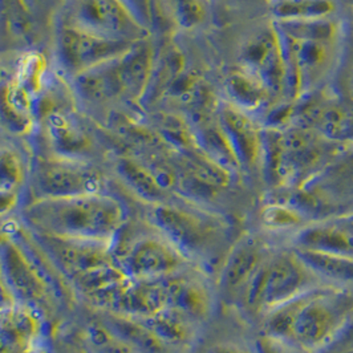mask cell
I'll list each match as a JSON object with an SVG mask.
<instances>
[{
  "label": "cell",
  "mask_w": 353,
  "mask_h": 353,
  "mask_svg": "<svg viewBox=\"0 0 353 353\" xmlns=\"http://www.w3.org/2000/svg\"><path fill=\"white\" fill-rule=\"evenodd\" d=\"M94 311V310H93ZM106 324L142 353H173L141 319L96 311Z\"/></svg>",
  "instance_id": "26"
},
{
  "label": "cell",
  "mask_w": 353,
  "mask_h": 353,
  "mask_svg": "<svg viewBox=\"0 0 353 353\" xmlns=\"http://www.w3.org/2000/svg\"><path fill=\"white\" fill-rule=\"evenodd\" d=\"M130 15L150 35H159L169 26L170 18L168 15L163 0H121Z\"/></svg>",
  "instance_id": "31"
},
{
  "label": "cell",
  "mask_w": 353,
  "mask_h": 353,
  "mask_svg": "<svg viewBox=\"0 0 353 353\" xmlns=\"http://www.w3.org/2000/svg\"><path fill=\"white\" fill-rule=\"evenodd\" d=\"M353 318V288L321 284L259 320L265 334L310 353H327Z\"/></svg>",
  "instance_id": "3"
},
{
  "label": "cell",
  "mask_w": 353,
  "mask_h": 353,
  "mask_svg": "<svg viewBox=\"0 0 353 353\" xmlns=\"http://www.w3.org/2000/svg\"><path fill=\"white\" fill-rule=\"evenodd\" d=\"M272 21H301L339 17L337 0H267Z\"/></svg>",
  "instance_id": "27"
},
{
  "label": "cell",
  "mask_w": 353,
  "mask_h": 353,
  "mask_svg": "<svg viewBox=\"0 0 353 353\" xmlns=\"http://www.w3.org/2000/svg\"><path fill=\"white\" fill-rule=\"evenodd\" d=\"M288 121L301 125L336 145H353V100L331 87L295 103Z\"/></svg>",
  "instance_id": "15"
},
{
  "label": "cell",
  "mask_w": 353,
  "mask_h": 353,
  "mask_svg": "<svg viewBox=\"0 0 353 353\" xmlns=\"http://www.w3.org/2000/svg\"><path fill=\"white\" fill-rule=\"evenodd\" d=\"M283 199L310 222L353 215V145L343 146L315 176Z\"/></svg>",
  "instance_id": "11"
},
{
  "label": "cell",
  "mask_w": 353,
  "mask_h": 353,
  "mask_svg": "<svg viewBox=\"0 0 353 353\" xmlns=\"http://www.w3.org/2000/svg\"><path fill=\"white\" fill-rule=\"evenodd\" d=\"M117 263L130 279L162 281L194 265L159 230L136 212L113 243Z\"/></svg>",
  "instance_id": "9"
},
{
  "label": "cell",
  "mask_w": 353,
  "mask_h": 353,
  "mask_svg": "<svg viewBox=\"0 0 353 353\" xmlns=\"http://www.w3.org/2000/svg\"><path fill=\"white\" fill-rule=\"evenodd\" d=\"M134 212L136 202L114 182L103 192L30 201L18 219L35 234L113 245Z\"/></svg>",
  "instance_id": "2"
},
{
  "label": "cell",
  "mask_w": 353,
  "mask_h": 353,
  "mask_svg": "<svg viewBox=\"0 0 353 353\" xmlns=\"http://www.w3.org/2000/svg\"><path fill=\"white\" fill-rule=\"evenodd\" d=\"M351 1V8H352V12H353V0H350Z\"/></svg>",
  "instance_id": "40"
},
{
  "label": "cell",
  "mask_w": 353,
  "mask_h": 353,
  "mask_svg": "<svg viewBox=\"0 0 353 353\" xmlns=\"http://www.w3.org/2000/svg\"><path fill=\"white\" fill-rule=\"evenodd\" d=\"M31 353H59L57 352V350L54 348V345H53L52 339L50 340V341H47V343H44L43 345H40L39 348H36L35 351H32Z\"/></svg>",
  "instance_id": "38"
},
{
  "label": "cell",
  "mask_w": 353,
  "mask_h": 353,
  "mask_svg": "<svg viewBox=\"0 0 353 353\" xmlns=\"http://www.w3.org/2000/svg\"><path fill=\"white\" fill-rule=\"evenodd\" d=\"M261 223L267 234H290L291 238L310 221L292 203L278 196L263 206Z\"/></svg>",
  "instance_id": "30"
},
{
  "label": "cell",
  "mask_w": 353,
  "mask_h": 353,
  "mask_svg": "<svg viewBox=\"0 0 353 353\" xmlns=\"http://www.w3.org/2000/svg\"><path fill=\"white\" fill-rule=\"evenodd\" d=\"M141 320L173 353L194 352L205 330L203 324L173 308Z\"/></svg>",
  "instance_id": "23"
},
{
  "label": "cell",
  "mask_w": 353,
  "mask_h": 353,
  "mask_svg": "<svg viewBox=\"0 0 353 353\" xmlns=\"http://www.w3.org/2000/svg\"><path fill=\"white\" fill-rule=\"evenodd\" d=\"M113 185L108 163L64 157L32 148L28 202L103 192Z\"/></svg>",
  "instance_id": "10"
},
{
  "label": "cell",
  "mask_w": 353,
  "mask_h": 353,
  "mask_svg": "<svg viewBox=\"0 0 353 353\" xmlns=\"http://www.w3.org/2000/svg\"><path fill=\"white\" fill-rule=\"evenodd\" d=\"M10 304H17V303L12 299V295L8 290V285L4 281V276H3V272L0 268V307L10 305Z\"/></svg>",
  "instance_id": "37"
},
{
  "label": "cell",
  "mask_w": 353,
  "mask_h": 353,
  "mask_svg": "<svg viewBox=\"0 0 353 353\" xmlns=\"http://www.w3.org/2000/svg\"><path fill=\"white\" fill-rule=\"evenodd\" d=\"M0 268L14 301L44 319L51 339L80 311L70 283L19 219L0 225Z\"/></svg>",
  "instance_id": "1"
},
{
  "label": "cell",
  "mask_w": 353,
  "mask_h": 353,
  "mask_svg": "<svg viewBox=\"0 0 353 353\" xmlns=\"http://www.w3.org/2000/svg\"><path fill=\"white\" fill-rule=\"evenodd\" d=\"M236 65L265 87L275 105L284 100L294 104L282 43L272 21L243 41Z\"/></svg>",
  "instance_id": "14"
},
{
  "label": "cell",
  "mask_w": 353,
  "mask_h": 353,
  "mask_svg": "<svg viewBox=\"0 0 353 353\" xmlns=\"http://www.w3.org/2000/svg\"><path fill=\"white\" fill-rule=\"evenodd\" d=\"M36 48L50 46L53 26L63 0H20Z\"/></svg>",
  "instance_id": "28"
},
{
  "label": "cell",
  "mask_w": 353,
  "mask_h": 353,
  "mask_svg": "<svg viewBox=\"0 0 353 353\" xmlns=\"http://www.w3.org/2000/svg\"><path fill=\"white\" fill-rule=\"evenodd\" d=\"M343 146L292 121L263 128L261 168L275 190L292 192L324 168Z\"/></svg>",
  "instance_id": "7"
},
{
  "label": "cell",
  "mask_w": 353,
  "mask_h": 353,
  "mask_svg": "<svg viewBox=\"0 0 353 353\" xmlns=\"http://www.w3.org/2000/svg\"><path fill=\"white\" fill-rule=\"evenodd\" d=\"M298 254L308 267L325 284L353 288V259L298 250Z\"/></svg>",
  "instance_id": "29"
},
{
  "label": "cell",
  "mask_w": 353,
  "mask_h": 353,
  "mask_svg": "<svg viewBox=\"0 0 353 353\" xmlns=\"http://www.w3.org/2000/svg\"><path fill=\"white\" fill-rule=\"evenodd\" d=\"M68 325L90 353H142L87 307L81 305Z\"/></svg>",
  "instance_id": "24"
},
{
  "label": "cell",
  "mask_w": 353,
  "mask_h": 353,
  "mask_svg": "<svg viewBox=\"0 0 353 353\" xmlns=\"http://www.w3.org/2000/svg\"><path fill=\"white\" fill-rule=\"evenodd\" d=\"M56 23L112 41L140 43L150 37L121 0H63Z\"/></svg>",
  "instance_id": "12"
},
{
  "label": "cell",
  "mask_w": 353,
  "mask_h": 353,
  "mask_svg": "<svg viewBox=\"0 0 353 353\" xmlns=\"http://www.w3.org/2000/svg\"><path fill=\"white\" fill-rule=\"evenodd\" d=\"M52 343L59 353H90L70 325L53 336Z\"/></svg>",
  "instance_id": "34"
},
{
  "label": "cell",
  "mask_w": 353,
  "mask_h": 353,
  "mask_svg": "<svg viewBox=\"0 0 353 353\" xmlns=\"http://www.w3.org/2000/svg\"><path fill=\"white\" fill-rule=\"evenodd\" d=\"M163 282L168 291V308L178 310L206 325L218 303L212 275L192 265L163 279Z\"/></svg>",
  "instance_id": "18"
},
{
  "label": "cell",
  "mask_w": 353,
  "mask_h": 353,
  "mask_svg": "<svg viewBox=\"0 0 353 353\" xmlns=\"http://www.w3.org/2000/svg\"><path fill=\"white\" fill-rule=\"evenodd\" d=\"M136 44L106 40L56 23L53 26L50 52L53 67L70 83L81 73L129 51Z\"/></svg>",
  "instance_id": "13"
},
{
  "label": "cell",
  "mask_w": 353,
  "mask_h": 353,
  "mask_svg": "<svg viewBox=\"0 0 353 353\" xmlns=\"http://www.w3.org/2000/svg\"><path fill=\"white\" fill-rule=\"evenodd\" d=\"M51 340L39 314L20 304L0 307V353H31Z\"/></svg>",
  "instance_id": "20"
},
{
  "label": "cell",
  "mask_w": 353,
  "mask_h": 353,
  "mask_svg": "<svg viewBox=\"0 0 353 353\" xmlns=\"http://www.w3.org/2000/svg\"><path fill=\"white\" fill-rule=\"evenodd\" d=\"M274 248L258 235L246 234L238 238L215 272L214 283L218 301L236 308L248 283Z\"/></svg>",
  "instance_id": "16"
},
{
  "label": "cell",
  "mask_w": 353,
  "mask_h": 353,
  "mask_svg": "<svg viewBox=\"0 0 353 353\" xmlns=\"http://www.w3.org/2000/svg\"><path fill=\"white\" fill-rule=\"evenodd\" d=\"M215 117L239 170L261 166L263 128H259L251 116L228 101L218 104Z\"/></svg>",
  "instance_id": "19"
},
{
  "label": "cell",
  "mask_w": 353,
  "mask_h": 353,
  "mask_svg": "<svg viewBox=\"0 0 353 353\" xmlns=\"http://www.w3.org/2000/svg\"><path fill=\"white\" fill-rule=\"evenodd\" d=\"M330 87L339 94L353 100V31L350 27H347L343 52Z\"/></svg>",
  "instance_id": "32"
},
{
  "label": "cell",
  "mask_w": 353,
  "mask_h": 353,
  "mask_svg": "<svg viewBox=\"0 0 353 353\" xmlns=\"http://www.w3.org/2000/svg\"><path fill=\"white\" fill-rule=\"evenodd\" d=\"M325 284L291 246L275 248L255 272L236 310L259 321L303 292Z\"/></svg>",
  "instance_id": "8"
},
{
  "label": "cell",
  "mask_w": 353,
  "mask_h": 353,
  "mask_svg": "<svg viewBox=\"0 0 353 353\" xmlns=\"http://www.w3.org/2000/svg\"><path fill=\"white\" fill-rule=\"evenodd\" d=\"M142 216L179 248L195 265L212 276L218 271L232 243H228L229 226L215 212L183 199L157 205H140Z\"/></svg>",
  "instance_id": "6"
},
{
  "label": "cell",
  "mask_w": 353,
  "mask_h": 353,
  "mask_svg": "<svg viewBox=\"0 0 353 353\" xmlns=\"http://www.w3.org/2000/svg\"><path fill=\"white\" fill-rule=\"evenodd\" d=\"M255 353H310L299 347H295L287 341H283L279 339L271 337V336L261 334L255 339L254 344Z\"/></svg>",
  "instance_id": "33"
},
{
  "label": "cell",
  "mask_w": 353,
  "mask_h": 353,
  "mask_svg": "<svg viewBox=\"0 0 353 353\" xmlns=\"http://www.w3.org/2000/svg\"><path fill=\"white\" fill-rule=\"evenodd\" d=\"M340 353H353V348H352V350H348V351H344V352H340Z\"/></svg>",
  "instance_id": "39"
},
{
  "label": "cell",
  "mask_w": 353,
  "mask_h": 353,
  "mask_svg": "<svg viewBox=\"0 0 353 353\" xmlns=\"http://www.w3.org/2000/svg\"><path fill=\"white\" fill-rule=\"evenodd\" d=\"M31 172V143L0 137V225L18 219L27 205Z\"/></svg>",
  "instance_id": "17"
},
{
  "label": "cell",
  "mask_w": 353,
  "mask_h": 353,
  "mask_svg": "<svg viewBox=\"0 0 353 353\" xmlns=\"http://www.w3.org/2000/svg\"><path fill=\"white\" fill-rule=\"evenodd\" d=\"M156 60L154 36H150L68 84L84 112L105 113L116 108L139 105L148 94Z\"/></svg>",
  "instance_id": "5"
},
{
  "label": "cell",
  "mask_w": 353,
  "mask_h": 353,
  "mask_svg": "<svg viewBox=\"0 0 353 353\" xmlns=\"http://www.w3.org/2000/svg\"><path fill=\"white\" fill-rule=\"evenodd\" d=\"M290 246L353 259V215L312 221L290 238Z\"/></svg>",
  "instance_id": "21"
},
{
  "label": "cell",
  "mask_w": 353,
  "mask_h": 353,
  "mask_svg": "<svg viewBox=\"0 0 353 353\" xmlns=\"http://www.w3.org/2000/svg\"><path fill=\"white\" fill-rule=\"evenodd\" d=\"M225 90L229 97L226 101L251 117L276 106L265 87L238 65L226 76Z\"/></svg>",
  "instance_id": "25"
},
{
  "label": "cell",
  "mask_w": 353,
  "mask_h": 353,
  "mask_svg": "<svg viewBox=\"0 0 353 353\" xmlns=\"http://www.w3.org/2000/svg\"><path fill=\"white\" fill-rule=\"evenodd\" d=\"M168 308V291L162 281L128 279L103 312L148 319Z\"/></svg>",
  "instance_id": "22"
},
{
  "label": "cell",
  "mask_w": 353,
  "mask_h": 353,
  "mask_svg": "<svg viewBox=\"0 0 353 353\" xmlns=\"http://www.w3.org/2000/svg\"><path fill=\"white\" fill-rule=\"evenodd\" d=\"M353 348V318L348 323V325L345 327V330L343 331L341 336L339 337V340L332 345V348L327 353H340Z\"/></svg>",
  "instance_id": "36"
},
{
  "label": "cell",
  "mask_w": 353,
  "mask_h": 353,
  "mask_svg": "<svg viewBox=\"0 0 353 353\" xmlns=\"http://www.w3.org/2000/svg\"><path fill=\"white\" fill-rule=\"evenodd\" d=\"M0 137H1V134H0Z\"/></svg>",
  "instance_id": "41"
},
{
  "label": "cell",
  "mask_w": 353,
  "mask_h": 353,
  "mask_svg": "<svg viewBox=\"0 0 353 353\" xmlns=\"http://www.w3.org/2000/svg\"><path fill=\"white\" fill-rule=\"evenodd\" d=\"M203 353H255L254 347L248 348L235 341H216L209 345Z\"/></svg>",
  "instance_id": "35"
},
{
  "label": "cell",
  "mask_w": 353,
  "mask_h": 353,
  "mask_svg": "<svg viewBox=\"0 0 353 353\" xmlns=\"http://www.w3.org/2000/svg\"><path fill=\"white\" fill-rule=\"evenodd\" d=\"M272 24L282 43L292 103L330 87L347 35L348 26L343 19L272 21Z\"/></svg>",
  "instance_id": "4"
}]
</instances>
